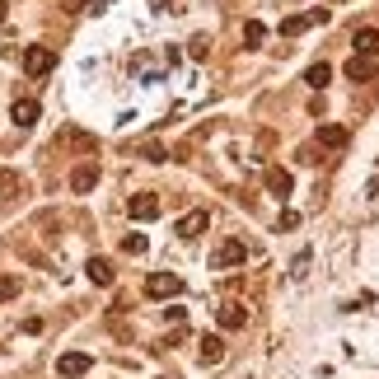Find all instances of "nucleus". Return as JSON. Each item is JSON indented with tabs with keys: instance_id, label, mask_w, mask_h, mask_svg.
I'll return each instance as SVG.
<instances>
[{
	"instance_id": "aec40b11",
	"label": "nucleus",
	"mask_w": 379,
	"mask_h": 379,
	"mask_svg": "<svg viewBox=\"0 0 379 379\" xmlns=\"http://www.w3.org/2000/svg\"><path fill=\"white\" fill-rule=\"evenodd\" d=\"M19 295V277H0V300H14Z\"/></svg>"
},
{
	"instance_id": "2eb2a0df",
	"label": "nucleus",
	"mask_w": 379,
	"mask_h": 379,
	"mask_svg": "<svg viewBox=\"0 0 379 379\" xmlns=\"http://www.w3.org/2000/svg\"><path fill=\"white\" fill-rule=\"evenodd\" d=\"M220 356H225V342H220V337H211V333H206V337H201V365H215Z\"/></svg>"
},
{
	"instance_id": "f3484780",
	"label": "nucleus",
	"mask_w": 379,
	"mask_h": 379,
	"mask_svg": "<svg viewBox=\"0 0 379 379\" xmlns=\"http://www.w3.org/2000/svg\"><path fill=\"white\" fill-rule=\"evenodd\" d=\"M346 75L356 80V85H361V80H370V61H365V56H351V61H346Z\"/></svg>"
},
{
	"instance_id": "39448f33",
	"label": "nucleus",
	"mask_w": 379,
	"mask_h": 379,
	"mask_svg": "<svg viewBox=\"0 0 379 379\" xmlns=\"http://www.w3.org/2000/svg\"><path fill=\"white\" fill-rule=\"evenodd\" d=\"M314 23H328V10H314V14H290V19H281V38H295V33H304V28H314Z\"/></svg>"
},
{
	"instance_id": "5701e85b",
	"label": "nucleus",
	"mask_w": 379,
	"mask_h": 379,
	"mask_svg": "<svg viewBox=\"0 0 379 379\" xmlns=\"http://www.w3.org/2000/svg\"><path fill=\"white\" fill-rule=\"evenodd\" d=\"M61 5H66V10H70V14H75V10H80V5H85V0H61Z\"/></svg>"
},
{
	"instance_id": "6ab92c4d",
	"label": "nucleus",
	"mask_w": 379,
	"mask_h": 379,
	"mask_svg": "<svg viewBox=\"0 0 379 379\" xmlns=\"http://www.w3.org/2000/svg\"><path fill=\"white\" fill-rule=\"evenodd\" d=\"M122 248H127L132 257H141L145 248H150V239H145V235H127V239H122Z\"/></svg>"
},
{
	"instance_id": "4468645a",
	"label": "nucleus",
	"mask_w": 379,
	"mask_h": 379,
	"mask_svg": "<svg viewBox=\"0 0 379 379\" xmlns=\"http://www.w3.org/2000/svg\"><path fill=\"white\" fill-rule=\"evenodd\" d=\"M85 272H90L94 286H112V262H108V257H90V267H85Z\"/></svg>"
},
{
	"instance_id": "4be33fe9",
	"label": "nucleus",
	"mask_w": 379,
	"mask_h": 379,
	"mask_svg": "<svg viewBox=\"0 0 379 379\" xmlns=\"http://www.w3.org/2000/svg\"><path fill=\"white\" fill-rule=\"evenodd\" d=\"M145 159H155V164H159V159H169V150H164V145H145Z\"/></svg>"
},
{
	"instance_id": "f03ea898",
	"label": "nucleus",
	"mask_w": 379,
	"mask_h": 379,
	"mask_svg": "<svg viewBox=\"0 0 379 379\" xmlns=\"http://www.w3.org/2000/svg\"><path fill=\"white\" fill-rule=\"evenodd\" d=\"M244 257H248V244H244V239H225V244L211 253V267H215V272H225V267H239Z\"/></svg>"
},
{
	"instance_id": "b1692460",
	"label": "nucleus",
	"mask_w": 379,
	"mask_h": 379,
	"mask_svg": "<svg viewBox=\"0 0 379 379\" xmlns=\"http://www.w3.org/2000/svg\"><path fill=\"white\" fill-rule=\"evenodd\" d=\"M5 10H10V5H5V0H0V28H5Z\"/></svg>"
},
{
	"instance_id": "dca6fc26",
	"label": "nucleus",
	"mask_w": 379,
	"mask_h": 379,
	"mask_svg": "<svg viewBox=\"0 0 379 379\" xmlns=\"http://www.w3.org/2000/svg\"><path fill=\"white\" fill-rule=\"evenodd\" d=\"M328 80H333V66H328V61H319V66L304 70V85H314V90H324Z\"/></svg>"
},
{
	"instance_id": "f8f14e48",
	"label": "nucleus",
	"mask_w": 379,
	"mask_h": 379,
	"mask_svg": "<svg viewBox=\"0 0 379 379\" xmlns=\"http://www.w3.org/2000/svg\"><path fill=\"white\" fill-rule=\"evenodd\" d=\"M290 188H295V178H290L286 169H267V192L272 197H290Z\"/></svg>"
},
{
	"instance_id": "20e7f679",
	"label": "nucleus",
	"mask_w": 379,
	"mask_h": 379,
	"mask_svg": "<svg viewBox=\"0 0 379 379\" xmlns=\"http://www.w3.org/2000/svg\"><path fill=\"white\" fill-rule=\"evenodd\" d=\"M52 66H56L52 47H23V70H28V75H47Z\"/></svg>"
},
{
	"instance_id": "423d86ee",
	"label": "nucleus",
	"mask_w": 379,
	"mask_h": 379,
	"mask_svg": "<svg viewBox=\"0 0 379 379\" xmlns=\"http://www.w3.org/2000/svg\"><path fill=\"white\" fill-rule=\"evenodd\" d=\"M206 225H211V211H188L178 225H174V235H178V239H197Z\"/></svg>"
},
{
	"instance_id": "1a4fd4ad",
	"label": "nucleus",
	"mask_w": 379,
	"mask_h": 379,
	"mask_svg": "<svg viewBox=\"0 0 379 379\" xmlns=\"http://www.w3.org/2000/svg\"><path fill=\"white\" fill-rule=\"evenodd\" d=\"M70 188H75V192H94V188H99V164H80L75 174H70Z\"/></svg>"
},
{
	"instance_id": "6e6552de",
	"label": "nucleus",
	"mask_w": 379,
	"mask_h": 379,
	"mask_svg": "<svg viewBox=\"0 0 379 379\" xmlns=\"http://www.w3.org/2000/svg\"><path fill=\"white\" fill-rule=\"evenodd\" d=\"M215 319H220V328H244V324H248V309H244L239 300H225Z\"/></svg>"
},
{
	"instance_id": "a211bd4d",
	"label": "nucleus",
	"mask_w": 379,
	"mask_h": 379,
	"mask_svg": "<svg viewBox=\"0 0 379 379\" xmlns=\"http://www.w3.org/2000/svg\"><path fill=\"white\" fill-rule=\"evenodd\" d=\"M262 38H267V28H262L257 19H248V23H244V43H248V47H257Z\"/></svg>"
},
{
	"instance_id": "7ed1b4c3",
	"label": "nucleus",
	"mask_w": 379,
	"mask_h": 379,
	"mask_svg": "<svg viewBox=\"0 0 379 379\" xmlns=\"http://www.w3.org/2000/svg\"><path fill=\"white\" fill-rule=\"evenodd\" d=\"M178 290H183V281L174 277V272H155V277L145 281V295H150V300H174Z\"/></svg>"
},
{
	"instance_id": "9b49d317",
	"label": "nucleus",
	"mask_w": 379,
	"mask_h": 379,
	"mask_svg": "<svg viewBox=\"0 0 379 379\" xmlns=\"http://www.w3.org/2000/svg\"><path fill=\"white\" fill-rule=\"evenodd\" d=\"M38 112H43V108H38L33 99H19V103L10 108V117H14V127H33V122H38Z\"/></svg>"
},
{
	"instance_id": "0eeeda50",
	"label": "nucleus",
	"mask_w": 379,
	"mask_h": 379,
	"mask_svg": "<svg viewBox=\"0 0 379 379\" xmlns=\"http://www.w3.org/2000/svg\"><path fill=\"white\" fill-rule=\"evenodd\" d=\"M127 211H132V220H155V215H159V201L150 197V192H136V197L127 201Z\"/></svg>"
},
{
	"instance_id": "412c9836",
	"label": "nucleus",
	"mask_w": 379,
	"mask_h": 379,
	"mask_svg": "<svg viewBox=\"0 0 379 379\" xmlns=\"http://www.w3.org/2000/svg\"><path fill=\"white\" fill-rule=\"evenodd\" d=\"M0 192H5V197H14V192H19V178H14V174H5V178H0Z\"/></svg>"
},
{
	"instance_id": "ddd939ff",
	"label": "nucleus",
	"mask_w": 379,
	"mask_h": 379,
	"mask_svg": "<svg viewBox=\"0 0 379 379\" xmlns=\"http://www.w3.org/2000/svg\"><path fill=\"white\" fill-rule=\"evenodd\" d=\"M319 145H324V150H342V145H346V127H333V122L319 127Z\"/></svg>"
},
{
	"instance_id": "9d476101",
	"label": "nucleus",
	"mask_w": 379,
	"mask_h": 379,
	"mask_svg": "<svg viewBox=\"0 0 379 379\" xmlns=\"http://www.w3.org/2000/svg\"><path fill=\"white\" fill-rule=\"evenodd\" d=\"M351 47H356V56H375L379 52V28H356V38H351Z\"/></svg>"
},
{
	"instance_id": "f257e3e1",
	"label": "nucleus",
	"mask_w": 379,
	"mask_h": 379,
	"mask_svg": "<svg viewBox=\"0 0 379 379\" xmlns=\"http://www.w3.org/2000/svg\"><path fill=\"white\" fill-rule=\"evenodd\" d=\"M90 370H94L90 351H61V356H56V375L61 379H85Z\"/></svg>"
}]
</instances>
